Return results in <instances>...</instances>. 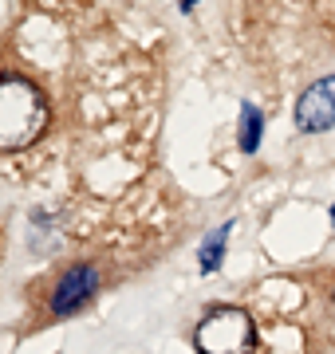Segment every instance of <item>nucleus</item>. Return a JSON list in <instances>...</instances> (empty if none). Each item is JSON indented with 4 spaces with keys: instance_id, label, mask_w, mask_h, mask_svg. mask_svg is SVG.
Wrapping results in <instances>:
<instances>
[{
    "instance_id": "f257e3e1",
    "label": "nucleus",
    "mask_w": 335,
    "mask_h": 354,
    "mask_svg": "<svg viewBox=\"0 0 335 354\" xmlns=\"http://www.w3.org/2000/svg\"><path fill=\"white\" fill-rule=\"evenodd\" d=\"M48 127V102L28 79L0 75V150H24Z\"/></svg>"
},
{
    "instance_id": "f03ea898",
    "label": "nucleus",
    "mask_w": 335,
    "mask_h": 354,
    "mask_svg": "<svg viewBox=\"0 0 335 354\" xmlns=\"http://www.w3.org/2000/svg\"><path fill=\"white\" fill-rule=\"evenodd\" d=\"M253 319L241 307H217L194 330L197 354H253Z\"/></svg>"
},
{
    "instance_id": "7ed1b4c3",
    "label": "nucleus",
    "mask_w": 335,
    "mask_h": 354,
    "mask_svg": "<svg viewBox=\"0 0 335 354\" xmlns=\"http://www.w3.org/2000/svg\"><path fill=\"white\" fill-rule=\"evenodd\" d=\"M296 127L304 134H320V130L335 127V75L316 79L296 99Z\"/></svg>"
},
{
    "instance_id": "20e7f679",
    "label": "nucleus",
    "mask_w": 335,
    "mask_h": 354,
    "mask_svg": "<svg viewBox=\"0 0 335 354\" xmlns=\"http://www.w3.org/2000/svg\"><path fill=\"white\" fill-rule=\"evenodd\" d=\"M95 268L87 264H75V268H67L64 279L55 283V295H52V311L55 315H67V311H75L79 304H87V295L95 291Z\"/></svg>"
},
{
    "instance_id": "39448f33",
    "label": "nucleus",
    "mask_w": 335,
    "mask_h": 354,
    "mask_svg": "<svg viewBox=\"0 0 335 354\" xmlns=\"http://www.w3.org/2000/svg\"><path fill=\"white\" fill-rule=\"evenodd\" d=\"M260 122H264L260 111L253 102H245V106H241V150L245 153H253L260 146Z\"/></svg>"
},
{
    "instance_id": "423d86ee",
    "label": "nucleus",
    "mask_w": 335,
    "mask_h": 354,
    "mask_svg": "<svg viewBox=\"0 0 335 354\" xmlns=\"http://www.w3.org/2000/svg\"><path fill=\"white\" fill-rule=\"evenodd\" d=\"M233 225H221L217 236H209L206 248H201V272H213V268L221 264V252H225V236H229Z\"/></svg>"
},
{
    "instance_id": "0eeeda50",
    "label": "nucleus",
    "mask_w": 335,
    "mask_h": 354,
    "mask_svg": "<svg viewBox=\"0 0 335 354\" xmlns=\"http://www.w3.org/2000/svg\"><path fill=\"white\" fill-rule=\"evenodd\" d=\"M181 4H185V8H194V4H197V0H181Z\"/></svg>"
}]
</instances>
